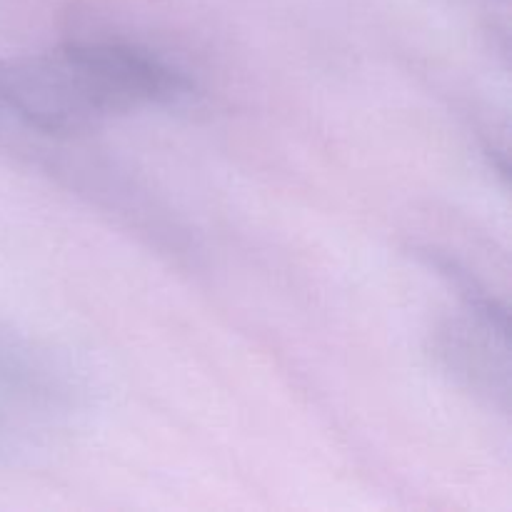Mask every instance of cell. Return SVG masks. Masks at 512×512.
<instances>
[{"instance_id":"obj_3","label":"cell","mask_w":512,"mask_h":512,"mask_svg":"<svg viewBox=\"0 0 512 512\" xmlns=\"http://www.w3.org/2000/svg\"><path fill=\"white\" fill-rule=\"evenodd\" d=\"M0 380L30 400L60 405L70 398L63 373L25 340L0 333Z\"/></svg>"},{"instance_id":"obj_2","label":"cell","mask_w":512,"mask_h":512,"mask_svg":"<svg viewBox=\"0 0 512 512\" xmlns=\"http://www.w3.org/2000/svg\"><path fill=\"white\" fill-rule=\"evenodd\" d=\"M433 355L445 375L490 408H510L508 318L465 308L463 318L445 320L433 335Z\"/></svg>"},{"instance_id":"obj_1","label":"cell","mask_w":512,"mask_h":512,"mask_svg":"<svg viewBox=\"0 0 512 512\" xmlns=\"http://www.w3.org/2000/svg\"><path fill=\"white\" fill-rule=\"evenodd\" d=\"M190 95L183 73L143 48L73 40L0 63V115L40 135H78Z\"/></svg>"}]
</instances>
